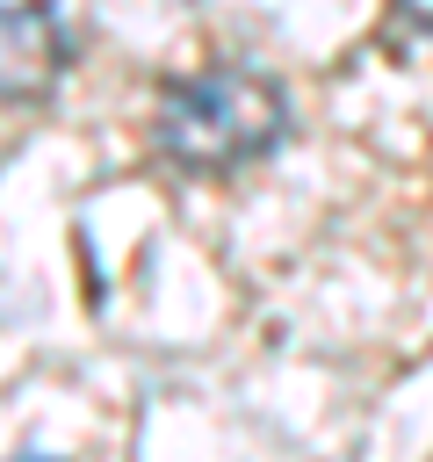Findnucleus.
<instances>
[{"label":"nucleus","instance_id":"4","mask_svg":"<svg viewBox=\"0 0 433 462\" xmlns=\"http://www.w3.org/2000/svg\"><path fill=\"white\" fill-rule=\"evenodd\" d=\"M22 462H43V455H22Z\"/></svg>","mask_w":433,"mask_h":462},{"label":"nucleus","instance_id":"1","mask_svg":"<svg viewBox=\"0 0 433 462\" xmlns=\"http://www.w3.org/2000/svg\"><path fill=\"white\" fill-rule=\"evenodd\" d=\"M289 130V101L267 72L253 65H209L195 79H173L159 94V152L188 173H231V166H253L281 144Z\"/></svg>","mask_w":433,"mask_h":462},{"label":"nucleus","instance_id":"3","mask_svg":"<svg viewBox=\"0 0 433 462\" xmlns=\"http://www.w3.org/2000/svg\"><path fill=\"white\" fill-rule=\"evenodd\" d=\"M397 29L404 36H433V0H397Z\"/></svg>","mask_w":433,"mask_h":462},{"label":"nucleus","instance_id":"2","mask_svg":"<svg viewBox=\"0 0 433 462\" xmlns=\"http://www.w3.org/2000/svg\"><path fill=\"white\" fill-rule=\"evenodd\" d=\"M65 22L43 0H0V101H43L65 79Z\"/></svg>","mask_w":433,"mask_h":462}]
</instances>
